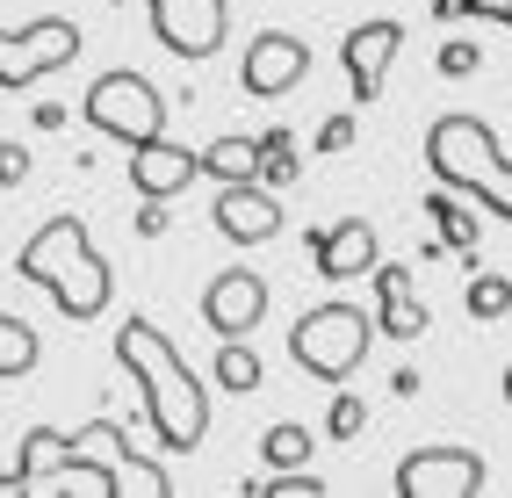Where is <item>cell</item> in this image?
Segmentation results:
<instances>
[{
  "mask_svg": "<svg viewBox=\"0 0 512 498\" xmlns=\"http://www.w3.org/2000/svg\"><path fill=\"white\" fill-rule=\"evenodd\" d=\"M253 498H325V477H311V470H275V484H253Z\"/></svg>",
  "mask_w": 512,
  "mask_h": 498,
  "instance_id": "603a6c76",
  "label": "cell"
},
{
  "mask_svg": "<svg viewBox=\"0 0 512 498\" xmlns=\"http://www.w3.org/2000/svg\"><path fill=\"white\" fill-rule=\"evenodd\" d=\"M260 455H267V470H311V434L296 419H282V426H267Z\"/></svg>",
  "mask_w": 512,
  "mask_h": 498,
  "instance_id": "ffe728a7",
  "label": "cell"
},
{
  "mask_svg": "<svg viewBox=\"0 0 512 498\" xmlns=\"http://www.w3.org/2000/svg\"><path fill=\"white\" fill-rule=\"evenodd\" d=\"M426 166H433L440 188L484 195V210L512 224V159L498 152V138H491L484 116H440L426 130Z\"/></svg>",
  "mask_w": 512,
  "mask_h": 498,
  "instance_id": "3957f363",
  "label": "cell"
},
{
  "mask_svg": "<svg viewBox=\"0 0 512 498\" xmlns=\"http://www.w3.org/2000/svg\"><path fill=\"white\" fill-rule=\"evenodd\" d=\"M267 318V282L253 268H224L210 289H202V325L217 340H246V332Z\"/></svg>",
  "mask_w": 512,
  "mask_h": 498,
  "instance_id": "8fae6325",
  "label": "cell"
},
{
  "mask_svg": "<svg viewBox=\"0 0 512 498\" xmlns=\"http://www.w3.org/2000/svg\"><path fill=\"white\" fill-rule=\"evenodd\" d=\"M210 217H217V231L231 246H267L282 231V203H275V188H260V181H224Z\"/></svg>",
  "mask_w": 512,
  "mask_h": 498,
  "instance_id": "7c38bea8",
  "label": "cell"
},
{
  "mask_svg": "<svg viewBox=\"0 0 512 498\" xmlns=\"http://www.w3.org/2000/svg\"><path fill=\"white\" fill-rule=\"evenodd\" d=\"M138 231H145V239H159V231H166V203H145V210H138Z\"/></svg>",
  "mask_w": 512,
  "mask_h": 498,
  "instance_id": "83f0119b",
  "label": "cell"
},
{
  "mask_svg": "<svg viewBox=\"0 0 512 498\" xmlns=\"http://www.w3.org/2000/svg\"><path fill=\"white\" fill-rule=\"evenodd\" d=\"M260 376H267V369H260V354H253L246 340H224V347H217V383H224L231 397L260 390Z\"/></svg>",
  "mask_w": 512,
  "mask_h": 498,
  "instance_id": "44dd1931",
  "label": "cell"
},
{
  "mask_svg": "<svg viewBox=\"0 0 512 498\" xmlns=\"http://www.w3.org/2000/svg\"><path fill=\"white\" fill-rule=\"evenodd\" d=\"M476 65H484V51H476V44H462V37H455V44H440V73H448V80H469Z\"/></svg>",
  "mask_w": 512,
  "mask_h": 498,
  "instance_id": "d4e9b609",
  "label": "cell"
},
{
  "mask_svg": "<svg viewBox=\"0 0 512 498\" xmlns=\"http://www.w3.org/2000/svg\"><path fill=\"white\" fill-rule=\"evenodd\" d=\"M512 311V275H469V318H505Z\"/></svg>",
  "mask_w": 512,
  "mask_h": 498,
  "instance_id": "7402d4cb",
  "label": "cell"
},
{
  "mask_svg": "<svg viewBox=\"0 0 512 498\" xmlns=\"http://www.w3.org/2000/svg\"><path fill=\"white\" fill-rule=\"evenodd\" d=\"M505 405H512V369H505Z\"/></svg>",
  "mask_w": 512,
  "mask_h": 498,
  "instance_id": "4dcf8cb0",
  "label": "cell"
},
{
  "mask_svg": "<svg viewBox=\"0 0 512 498\" xmlns=\"http://www.w3.org/2000/svg\"><path fill=\"white\" fill-rule=\"evenodd\" d=\"M37 325H22V318H0V383H15V376H29L37 369Z\"/></svg>",
  "mask_w": 512,
  "mask_h": 498,
  "instance_id": "ac0fdd59",
  "label": "cell"
},
{
  "mask_svg": "<svg viewBox=\"0 0 512 498\" xmlns=\"http://www.w3.org/2000/svg\"><path fill=\"white\" fill-rule=\"evenodd\" d=\"M116 361L130 369V383L145 390V412H152L159 448H166V455H195L202 434H210V390L195 383V369L181 361V347L166 340L152 318H123Z\"/></svg>",
  "mask_w": 512,
  "mask_h": 498,
  "instance_id": "6da1fadb",
  "label": "cell"
},
{
  "mask_svg": "<svg viewBox=\"0 0 512 498\" xmlns=\"http://www.w3.org/2000/svg\"><path fill=\"white\" fill-rule=\"evenodd\" d=\"M469 15H484V22H512V0H469Z\"/></svg>",
  "mask_w": 512,
  "mask_h": 498,
  "instance_id": "f1b7e54d",
  "label": "cell"
},
{
  "mask_svg": "<svg viewBox=\"0 0 512 498\" xmlns=\"http://www.w3.org/2000/svg\"><path fill=\"white\" fill-rule=\"evenodd\" d=\"M318 253V275L325 282H354V275H375V224H361V217H347V224H332V231H311L303 239Z\"/></svg>",
  "mask_w": 512,
  "mask_h": 498,
  "instance_id": "5bb4252c",
  "label": "cell"
},
{
  "mask_svg": "<svg viewBox=\"0 0 512 498\" xmlns=\"http://www.w3.org/2000/svg\"><path fill=\"white\" fill-rule=\"evenodd\" d=\"M15 275L37 282L65 318H101L109 296H116V275H109V260L94 253L80 217H51V224L29 231V246L15 253Z\"/></svg>",
  "mask_w": 512,
  "mask_h": 498,
  "instance_id": "7a4b0ae2",
  "label": "cell"
},
{
  "mask_svg": "<svg viewBox=\"0 0 512 498\" xmlns=\"http://www.w3.org/2000/svg\"><path fill=\"white\" fill-rule=\"evenodd\" d=\"M116 8H123V0H116Z\"/></svg>",
  "mask_w": 512,
  "mask_h": 498,
  "instance_id": "1f68e13d",
  "label": "cell"
},
{
  "mask_svg": "<svg viewBox=\"0 0 512 498\" xmlns=\"http://www.w3.org/2000/svg\"><path fill=\"white\" fill-rule=\"evenodd\" d=\"M375 332H390V340L426 332V304L404 289V268H383V260H375Z\"/></svg>",
  "mask_w": 512,
  "mask_h": 498,
  "instance_id": "9a60e30c",
  "label": "cell"
},
{
  "mask_svg": "<svg viewBox=\"0 0 512 498\" xmlns=\"http://www.w3.org/2000/svg\"><path fill=\"white\" fill-rule=\"evenodd\" d=\"M361 138V130H354V116H325V130H318V152H347Z\"/></svg>",
  "mask_w": 512,
  "mask_h": 498,
  "instance_id": "484cf974",
  "label": "cell"
},
{
  "mask_svg": "<svg viewBox=\"0 0 512 498\" xmlns=\"http://www.w3.org/2000/svg\"><path fill=\"white\" fill-rule=\"evenodd\" d=\"M202 174H217V181H253V174H260V145H253V138H217L210 152H202Z\"/></svg>",
  "mask_w": 512,
  "mask_h": 498,
  "instance_id": "d6986e66",
  "label": "cell"
},
{
  "mask_svg": "<svg viewBox=\"0 0 512 498\" xmlns=\"http://www.w3.org/2000/svg\"><path fill=\"white\" fill-rule=\"evenodd\" d=\"M29 181V145H0V188H22Z\"/></svg>",
  "mask_w": 512,
  "mask_h": 498,
  "instance_id": "4316f807",
  "label": "cell"
},
{
  "mask_svg": "<svg viewBox=\"0 0 512 498\" xmlns=\"http://www.w3.org/2000/svg\"><path fill=\"white\" fill-rule=\"evenodd\" d=\"M73 58H80V22H65V15H37V22L0 29V87L8 94L58 73V65H73Z\"/></svg>",
  "mask_w": 512,
  "mask_h": 498,
  "instance_id": "8992f818",
  "label": "cell"
},
{
  "mask_svg": "<svg viewBox=\"0 0 512 498\" xmlns=\"http://www.w3.org/2000/svg\"><path fill=\"white\" fill-rule=\"evenodd\" d=\"M80 116L101 130V138H116L123 152L166 130V102H159V87H152L145 73H130V65H116V73H101V80L87 87Z\"/></svg>",
  "mask_w": 512,
  "mask_h": 498,
  "instance_id": "5b68a950",
  "label": "cell"
},
{
  "mask_svg": "<svg viewBox=\"0 0 512 498\" xmlns=\"http://www.w3.org/2000/svg\"><path fill=\"white\" fill-rule=\"evenodd\" d=\"M325 434H332V441H361V434H368V405H361V397H332Z\"/></svg>",
  "mask_w": 512,
  "mask_h": 498,
  "instance_id": "cb8c5ba5",
  "label": "cell"
},
{
  "mask_svg": "<svg viewBox=\"0 0 512 498\" xmlns=\"http://www.w3.org/2000/svg\"><path fill=\"white\" fill-rule=\"evenodd\" d=\"M476 491H484L476 448H419L397 462V498H476Z\"/></svg>",
  "mask_w": 512,
  "mask_h": 498,
  "instance_id": "ba28073f",
  "label": "cell"
},
{
  "mask_svg": "<svg viewBox=\"0 0 512 498\" xmlns=\"http://www.w3.org/2000/svg\"><path fill=\"white\" fill-rule=\"evenodd\" d=\"M397 51H404V22H390V15H375V22H354V29H347V44H339V65H347L354 102H375V94H383Z\"/></svg>",
  "mask_w": 512,
  "mask_h": 498,
  "instance_id": "30bf717a",
  "label": "cell"
},
{
  "mask_svg": "<svg viewBox=\"0 0 512 498\" xmlns=\"http://www.w3.org/2000/svg\"><path fill=\"white\" fill-rule=\"evenodd\" d=\"M426 217H433V231H440V246H448V253H462L469 268H476V239H484V224H476V210L462 203V195H455V188L426 195Z\"/></svg>",
  "mask_w": 512,
  "mask_h": 498,
  "instance_id": "2e32d148",
  "label": "cell"
},
{
  "mask_svg": "<svg viewBox=\"0 0 512 498\" xmlns=\"http://www.w3.org/2000/svg\"><path fill=\"white\" fill-rule=\"evenodd\" d=\"M433 15H440V22H462V15H469V0H433Z\"/></svg>",
  "mask_w": 512,
  "mask_h": 498,
  "instance_id": "f546056e",
  "label": "cell"
},
{
  "mask_svg": "<svg viewBox=\"0 0 512 498\" xmlns=\"http://www.w3.org/2000/svg\"><path fill=\"white\" fill-rule=\"evenodd\" d=\"M368 347H375V318L361 304H339V296L289 325V361L303 376H318V383H347L368 361Z\"/></svg>",
  "mask_w": 512,
  "mask_h": 498,
  "instance_id": "277c9868",
  "label": "cell"
},
{
  "mask_svg": "<svg viewBox=\"0 0 512 498\" xmlns=\"http://www.w3.org/2000/svg\"><path fill=\"white\" fill-rule=\"evenodd\" d=\"M253 145H260V174H253V181H260V188H289L296 166H303V159H296V130H260Z\"/></svg>",
  "mask_w": 512,
  "mask_h": 498,
  "instance_id": "e0dca14e",
  "label": "cell"
},
{
  "mask_svg": "<svg viewBox=\"0 0 512 498\" xmlns=\"http://www.w3.org/2000/svg\"><path fill=\"white\" fill-rule=\"evenodd\" d=\"M238 80H246V94L275 102V94L311 80V44L289 37V29H260V37L246 44V58H238Z\"/></svg>",
  "mask_w": 512,
  "mask_h": 498,
  "instance_id": "9c48e42d",
  "label": "cell"
},
{
  "mask_svg": "<svg viewBox=\"0 0 512 498\" xmlns=\"http://www.w3.org/2000/svg\"><path fill=\"white\" fill-rule=\"evenodd\" d=\"M152 8V29H159V44L202 65V58H217L224 37H231V0H145Z\"/></svg>",
  "mask_w": 512,
  "mask_h": 498,
  "instance_id": "52a82bcc",
  "label": "cell"
},
{
  "mask_svg": "<svg viewBox=\"0 0 512 498\" xmlns=\"http://www.w3.org/2000/svg\"><path fill=\"white\" fill-rule=\"evenodd\" d=\"M195 174H202V159L188 145H174L166 130L145 138V145H130V188H138L145 203H174L181 188H195Z\"/></svg>",
  "mask_w": 512,
  "mask_h": 498,
  "instance_id": "4fadbf2b",
  "label": "cell"
}]
</instances>
